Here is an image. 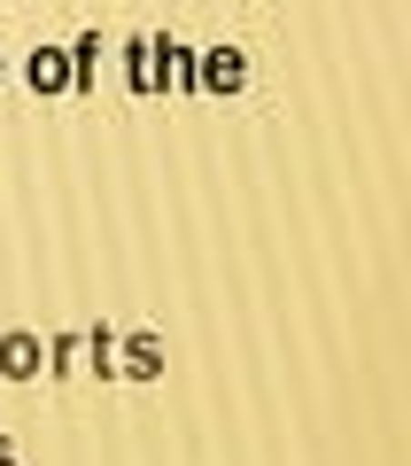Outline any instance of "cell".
Listing matches in <instances>:
<instances>
[{
	"mask_svg": "<svg viewBox=\"0 0 411 466\" xmlns=\"http://www.w3.org/2000/svg\"><path fill=\"white\" fill-rule=\"evenodd\" d=\"M195 86L202 94H241L248 86V55L241 47H202L195 55Z\"/></svg>",
	"mask_w": 411,
	"mask_h": 466,
	"instance_id": "7a4b0ae2",
	"label": "cell"
},
{
	"mask_svg": "<svg viewBox=\"0 0 411 466\" xmlns=\"http://www.w3.org/2000/svg\"><path fill=\"white\" fill-rule=\"evenodd\" d=\"M47 373V342L32 327H8L0 334V381H39Z\"/></svg>",
	"mask_w": 411,
	"mask_h": 466,
	"instance_id": "6da1fadb",
	"label": "cell"
},
{
	"mask_svg": "<svg viewBox=\"0 0 411 466\" xmlns=\"http://www.w3.org/2000/svg\"><path fill=\"white\" fill-rule=\"evenodd\" d=\"M0 466H16V443H8V435H0Z\"/></svg>",
	"mask_w": 411,
	"mask_h": 466,
	"instance_id": "5b68a950",
	"label": "cell"
},
{
	"mask_svg": "<svg viewBox=\"0 0 411 466\" xmlns=\"http://www.w3.org/2000/svg\"><path fill=\"white\" fill-rule=\"evenodd\" d=\"M155 373H164V334H125V342H116V381H155Z\"/></svg>",
	"mask_w": 411,
	"mask_h": 466,
	"instance_id": "3957f363",
	"label": "cell"
},
{
	"mask_svg": "<svg viewBox=\"0 0 411 466\" xmlns=\"http://www.w3.org/2000/svg\"><path fill=\"white\" fill-rule=\"evenodd\" d=\"M24 78H32V94H70V55L63 47H32Z\"/></svg>",
	"mask_w": 411,
	"mask_h": 466,
	"instance_id": "277c9868",
	"label": "cell"
}]
</instances>
